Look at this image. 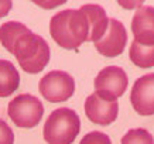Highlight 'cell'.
Here are the masks:
<instances>
[{"instance_id":"obj_1","label":"cell","mask_w":154,"mask_h":144,"mask_svg":"<svg viewBox=\"0 0 154 144\" xmlns=\"http://www.w3.org/2000/svg\"><path fill=\"white\" fill-rule=\"evenodd\" d=\"M0 42L17 58L20 68L27 74L41 72L51 58L47 41L20 21H7L2 24Z\"/></svg>"},{"instance_id":"obj_2","label":"cell","mask_w":154,"mask_h":144,"mask_svg":"<svg viewBox=\"0 0 154 144\" xmlns=\"http://www.w3.org/2000/svg\"><path fill=\"white\" fill-rule=\"evenodd\" d=\"M50 34L61 48L76 50L88 41V17L82 10L66 9L58 11L50 20Z\"/></svg>"},{"instance_id":"obj_3","label":"cell","mask_w":154,"mask_h":144,"mask_svg":"<svg viewBox=\"0 0 154 144\" xmlns=\"http://www.w3.org/2000/svg\"><path fill=\"white\" fill-rule=\"evenodd\" d=\"M81 130L78 113L69 107H60L50 113L42 136L47 144H72Z\"/></svg>"},{"instance_id":"obj_4","label":"cell","mask_w":154,"mask_h":144,"mask_svg":"<svg viewBox=\"0 0 154 144\" xmlns=\"http://www.w3.org/2000/svg\"><path fill=\"white\" fill-rule=\"evenodd\" d=\"M7 115L17 127L33 129L41 121L44 115V106L41 100L34 95L21 93L9 102Z\"/></svg>"},{"instance_id":"obj_5","label":"cell","mask_w":154,"mask_h":144,"mask_svg":"<svg viewBox=\"0 0 154 144\" xmlns=\"http://www.w3.org/2000/svg\"><path fill=\"white\" fill-rule=\"evenodd\" d=\"M95 93L106 100H116L125 95L129 79L123 68L110 65L103 68L95 78Z\"/></svg>"},{"instance_id":"obj_6","label":"cell","mask_w":154,"mask_h":144,"mask_svg":"<svg viewBox=\"0 0 154 144\" xmlns=\"http://www.w3.org/2000/svg\"><path fill=\"white\" fill-rule=\"evenodd\" d=\"M75 92V81L65 71H51L40 81V93L51 103L66 102Z\"/></svg>"},{"instance_id":"obj_7","label":"cell","mask_w":154,"mask_h":144,"mask_svg":"<svg viewBox=\"0 0 154 144\" xmlns=\"http://www.w3.org/2000/svg\"><path fill=\"white\" fill-rule=\"evenodd\" d=\"M127 44V31L122 21L109 19V27L99 41L95 42V48L100 55L106 58H115L125 51Z\"/></svg>"},{"instance_id":"obj_8","label":"cell","mask_w":154,"mask_h":144,"mask_svg":"<svg viewBox=\"0 0 154 144\" xmlns=\"http://www.w3.org/2000/svg\"><path fill=\"white\" fill-rule=\"evenodd\" d=\"M130 102L140 116L154 115V74L143 75L136 81L130 92Z\"/></svg>"},{"instance_id":"obj_9","label":"cell","mask_w":154,"mask_h":144,"mask_svg":"<svg viewBox=\"0 0 154 144\" xmlns=\"http://www.w3.org/2000/svg\"><path fill=\"white\" fill-rule=\"evenodd\" d=\"M119 105L116 100H106L96 93L89 95L85 100V115L89 120L99 126H109L117 119Z\"/></svg>"},{"instance_id":"obj_10","label":"cell","mask_w":154,"mask_h":144,"mask_svg":"<svg viewBox=\"0 0 154 144\" xmlns=\"http://www.w3.org/2000/svg\"><path fill=\"white\" fill-rule=\"evenodd\" d=\"M134 41L141 45H154V7L140 6L131 20Z\"/></svg>"},{"instance_id":"obj_11","label":"cell","mask_w":154,"mask_h":144,"mask_svg":"<svg viewBox=\"0 0 154 144\" xmlns=\"http://www.w3.org/2000/svg\"><path fill=\"white\" fill-rule=\"evenodd\" d=\"M89 21V35L88 41L96 42L103 37V34L106 33L107 27H109V19L106 16V11L100 5H95V3H86V5L81 6V9Z\"/></svg>"},{"instance_id":"obj_12","label":"cell","mask_w":154,"mask_h":144,"mask_svg":"<svg viewBox=\"0 0 154 144\" xmlns=\"http://www.w3.org/2000/svg\"><path fill=\"white\" fill-rule=\"evenodd\" d=\"M20 85V74L13 62L0 60V98L13 95Z\"/></svg>"},{"instance_id":"obj_13","label":"cell","mask_w":154,"mask_h":144,"mask_svg":"<svg viewBox=\"0 0 154 144\" xmlns=\"http://www.w3.org/2000/svg\"><path fill=\"white\" fill-rule=\"evenodd\" d=\"M130 61L141 69L154 66V45H141L133 41L130 45Z\"/></svg>"},{"instance_id":"obj_14","label":"cell","mask_w":154,"mask_h":144,"mask_svg":"<svg viewBox=\"0 0 154 144\" xmlns=\"http://www.w3.org/2000/svg\"><path fill=\"white\" fill-rule=\"evenodd\" d=\"M120 144H154V137L146 129H131L122 137Z\"/></svg>"},{"instance_id":"obj_15","label":"cell","mask_w":154,"mask_h":144,"mask_svg":"<svg viewBox=\"0 0 154 144\" xmlns=\"http://www.w3.org/2000/svg\"><path fill=\"white\" fill-rule=\"evenodd\" d=\"M79 144H112L109 136H106L102 131H91L84 136Z\"/></svg>"},{"instance_id":"obj_16","label":"cell","mask_w":154,"mask_h":144,"mask_svg":"<svg viewBox=\"0 0 154 144\" xmlns=\"http://www.w3.org/2000/svg\"><path fill=\"white\" fill-rule=\"evenodd\" d=\"M0 144H14V133L5 120L0 119Z\"/></svg>"},{"instance_id":"obj_17","label":"cell","mask_w":154,"mask_h":144,"mask_svg":"<svg viewBox=\"0 0 154 144\" xmlns=\"http://www.w3.org/2000/svg\"><path fill=\"white\" fill-rule=\"evenodd\" d=\"M31 2L44 10H52L55 7H58V6L66 3L68 0H31Z\"/></svg>"},{"instance_id":"obj_18","label":"cell","mask_w":154,"mask_h":144,"mask_svg":"<svg viewBox=\"0 0 154 144\" xmlns=\"http://www.w3.org/2000/svg\"><path fill=\"white\" fill-rule=\"evenodd\" d=\"M117 5L123 7L125 10H134L139 9L140 6H143L144 0H116Z\"/></svg>"},{"instance_id":"obj_19","label":"cell","mask_w":154,"mask_h":144,"mask_svg":"<svg viewBox=\"0 0 154 144\" xmlns=\"http://www.w3.org/2000/svg\"><path fill=\"white\" fill-rule=\"evenodd\" d=\"M13 6V0H0V19L9 14Z\"/></svg>"}]
</instances>
